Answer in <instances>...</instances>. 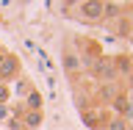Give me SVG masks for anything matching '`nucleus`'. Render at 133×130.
Masks as SVG:
<instances>
[{
    "mask_svg": "<svg viewBox=\"0 0 133 130\" xmlns=\"http://www.w3.org/2000/svg\"><path fill=\"white\" fill-rule=\"evenodd\" d=\"M89 75H91L97 83H119V75H116V69H114L111 56H100L97 61H91Z\"/></svg>",
    "mask_w": 133,
    "mask_h": 130,
    "instance_id": "obj_1",
    "label": "nucleus"
},
{
    "mask_svg": "<svg viewBox=\"0 0 133 130\" xmlns=\"http://www.w3.org/2000/svg\"><path fill=\"white\" fill-rule=\"evenodd\" d=\"M75 11H78V19L89 25L103 22V3L100 0H81V3H75Z\"/></svg>",
    "mask_w": 133,
    "mask_h": 130,
    "instance_id": "obj_2",
    "label": "nucleus"
},
{
    "mask_svg": "<svg viewBox=\"0 0 133 130\" xmlns=\"http://www.w3.org/2000/svg\"><path fill=\"white\" fill-rule=\"evenodd\" d=\"M81 119H83V125L89 130H103L105 122L111 119V114H108L105 105H91V108H86V111H81Z\"/></svg>",
    "mask_w": 133,
    "mask_h": 130,
    "instance_id": "obj_3",
    "label": "nucleus"
},
{
    "mask_svg": "<svg viewBox=\"0 0 133 130\" xmlns=\"http://www.w3.org/2000/svg\"><path fill=\"white\" fill-rule=\"evenodd\" d=\"M19 72H22V64H19V58H17V53H6L3 56V61H0V83H11L19 78Z\"/></svg>",
    "mask_w": 133,
    "mask_h": 130,
    "instance_id": "obj_4",
    "label": "nucleus"
},
{
    "mask_svg": "<svg viewBox=\"0 0 133 130\" xmlns=\"http://www.w3.org/2000/svg\"><path fill=\"white\" fill-rule=\"evenodd\" d=\"M108 108H111V111H108L111 116H122V119L130 122V116H133V97L125 94V91H119V94L108 102Z\"/></svg>",
    "mask_w": 133,
    "mask_h": 130,
    "instance_id": "obj_5",
    "label": "nucleus"
},
{
    "mask_svg": "<svg viewBox=\"0 0 133 130\" xmlns=\"http://www.w3.org/2000/svg\"><path fill=\"white\" fill-rule=\"evenodd\" d=\"M61 66H64V72L69 80H75L78 75H81L83 64H81V56H78V50L72 47H64V53H61Z\"/></svg>",
    "mask_w": 133,
    "mask_h": 130,
    "instance_id": "obj_6",
    "label": "nucleus"
},
{
    "mask_svg": "<svg viewBox=\"0 0 133 130\" xmlns=\"http://www.w3.org/2000/svg\"><path fill=\"white\" fill-rule=\"evenodd\" d=\"M119 91H122V89H119V83H100V86H97V94H94V102H97V105L105 102V108H108V102H111Z\"/></svg>",
    "mask_w": 133,
    "mask_h": 130,
    "instance_id": "obj_7",
    "label": "nucleus"
},
{
    "mask_svg": "<svg viewBox=\"0 0 133 130\" xmlns=\"http://www.w3.org/2000/svg\"><path fill=\"white\" fill-rule=\"evenodd\" d=\"M111 61H114V69L119 78H128V75L133 72V56H128V53H119V56H111Z\"/></svg>",
    "mask_w": 133,
    "mask_h": 130,
    "instance_id": "obj_8",
    "label": "nucleus"
},
{
    "mask_svg": "<svg viewBox=\"0 0 133 130\" xmlns=\"http://www.w3.org/2000/svg\"><path fill=\"white\" fill-rule=\"evenodd\" d=\"M42 122H44V114L42 111H22V116H19L22 130H39Z\"/></svg>",
    "mask_w": 133,
    "mask_h": 130,
    "instance_id": "obj_9",
    "label": "nucleus"
},
{
    "mask_svg": "<svg viewBox=\"0 0 133 130\" xmlns=\"http://www.w3.org/2000/svg\"><path fill=\"white\" fill-rule=\"evenodd\" d=\"M111 31H114L116 39H130V36H133V22H130V17L125 14V17H119L116 22H111Z\"/></svg>",
    "mask_w": 133,
    "mask_h": 130,
    "instance_id": "obj_10",
    "label": "nucleus"
},
{
    "mask_svg": "<svg viewBox=\"0 0 133 130\" xmlns=\"http://www.w3.org/2000/svg\"><path fill=\"white\" fill-rule=\"evenodd\" d=\"M119 17H125V3H103V22H116Z\"/></svg>",
    "mask_w": 133,
    "mask_h": 130,
    "instance_id": "obj_11",
    "label": "nucleus"
},
{
    "mask_svg": "<svg viewBox=\"0 0 133 130\" xmlns=\"http://www.w3.org/2000/svg\"><path fill=\"white\" fill-rule=\"evenodd\" d=\"M25 111H42V105H44V102H42V94H39V89H36V86H33L31 91H28V94H25Z\"/></svg>",
    "mask_w": 133,
    "mask_h": 130,
    "instance_id": "obj_12",
    "label": "nucleus"
},
{
    "mask_svg": "<svg viewBox=\"0 0 133 130\" xmlns=\"http://www.w3.org/2000/svg\"><path fill=\"white\" fill-rule=\"evenodd\" d=\"M31 89H33V83L28 80V78H17V83H14V94H17V97L25 100V94H28Z\"/></svg>",
    "mask_w": 133,
    "mask_h": 130,
    "instance_id": "obj_13",
    "label": "nucleus"
},
{
    "mask_svg": "<svg viewBox=\"0 0 133 130\" xmlns=\"http://www.w3.org/2000/svg\"><path fill=\"white\" fill-rule=\"evenodd\" d=\"M128 125H130V122H128V119H122V116H111L103 130H128Z\"/></svg>",
    "mask_w": 133,
    "mask_h": 130,
    "instance_id": "obj_14",
    "label": "nucleus"
},
{
    "mask_svg": "<svg viewBox=\"0 0 133 130\" xmlns=\"http://www.w3.org/2000/svg\"><path fill=\"white\" fill-rule=\"evenodd\" d=\"M8 100H11V86L0 83V105H8Z\"/></svg>",
    "mask_w": 133,
    "mask_h": 130,
    "instance_id": "obj_15",
    "label": "nucleus"
},
{
    "mask_svg": "<svg viewBox=\"0 0 133 130\" xmlns=\"http://www.w3.org/2000/svg\"><path fill=\"white\" fill-rule=\"evenodd\" d=\"M122 91H125V94H130V97H133V72L128 75V78H125V89H122Z\"/></svg>",
    "mask_w": 133,
    "mask_h": 130,
    "instance_id": "obj_16",
    "label": "nucleus"
},
{
    "mask_svg": "<svg viewBox=\"0 0 133 130\" xmlns=\"http://www.w3.org/2000/svg\"><path fill=\"white\" fill-rule=\"evenodd\" d=\"M6 116H8V105H0V122H3Z\"/></svg>",
    "mask_w": 133,
    "mask_h": 130,
    "instance_id": "obj_17",
    "label": "nucleus"
},
{
    "mask_svg": "<svg viewBox=\"0 0 133 130\" xmlns=\"http://www.w3.org/2000/svg\"><path fill=\"white\" fill-rule=\"evenodd\" d=\"M125 14L130 17V22H133V3H130V6H125Z\"/></svg>",
    "mask_w": 133,
    "mask_h": 130,
    "instance_id": "obj_18",
    "label": "nucleus"
},
{
    "mask_svg": "<svg viewBox=\"0 0 133 130\" xmlns=\"http://www.w3.org/2000/svg\"><path fill=\"white\" fill-rule=\"evenodd\" d=\"M128 130H133V122H130V125H128Z\"/></svg>",
    "mask_w": 133,
    "mask_h": 130,
    "instance_id": "obj_19",
    "label": "nucleus"
}]
</instances>
